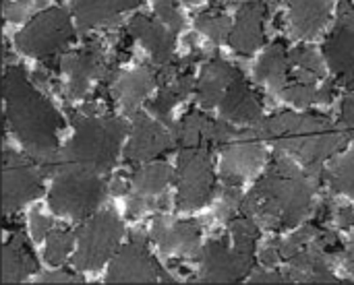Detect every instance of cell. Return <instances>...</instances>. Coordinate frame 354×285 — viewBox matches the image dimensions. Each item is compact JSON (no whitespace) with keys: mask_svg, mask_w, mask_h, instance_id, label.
Returning a JSON list of instances; mask_svg holds the SVG:
<instances>
[{"mask_svg":"<svg viewBox=\"0 0 354 285\" xmlns=\"http://www.w3.org/2000/svg\"><path fill=\"white\" fill-rule=\"evenodd\" d=\"M75 39V27L64 8L52 6L35 14L25 29L15 37L17 48L33 58L48 60L50 56L66 50Z\"/></svg>","mask_w":354,"mask_h":285,"instance_id":"obj_7","label":"cell"},{"mask_svg":"<svg viewBox=\"0 0 354 285\" xmlns=\"http://www.w3.org/2000/svg\"><path fill=\"white\" fill-rule=\"evenodd\" d=\"M317 242H319V246H322L326 253H330V255H336V253L342 250V242H340L338 234H334V232H330V230H326V228H319Z\"/></svg>","mask_w":354,"mask_h":285,"instance_id":"obj_37","label":"cell"},{"mask_svg":"<svg viewBox=\"0 0 354 285\" xmlns=\"http://www.w3.org/2000/svg\"><path fill=\"white\" fill-rule=\"evenodd\" d=\"M251 284H292L288 273L280 271H257L251 275Z\"/></svg>","mask_w":354,"mask_h":285,"instance_id":"obj_39","label":"cell"},{"mask_svg":"<svg viewBox=\"0 0 354 285\" xmlns=\"http://www.w3.org/2000/svg\"><path fill=\"white\" fill-rule=\"evenodd\" d=\"M60 66L66 75V87L73 99L85 97L91 87V81H102L108 85H114L116 81L114 64L106 62L102 43L95 39H89L83 48L68 52L60 60Z\"/></svg>","mask_w":354,"mask_h":285,"instance_id":"obj_11","label":"cell"},{"mask_svg":"<svg viewBox=\"0 0 354 285\" xmlns=\"http://www.w3.org/2000/svg\"><path fill=\"white\" fill-rule=\"evenodd\" d=\"M272 4L263 2V0H251L245 2L239 12H236V21L232 25L228 43L234 52L243 54V56H251L257 48L263 46L266 41V19L272 12Z\"/></svg>","mask_w":354,"mask_h":285,"instance_id":"obj_17","label":"cell"},{"mask_svg":"<svg viewBox=\"0 0 354 285\" xmlns=\"http://www.w3.org/2000/svg\"><path fill=\"white\" fill-rule=\"evenodd\" d=\"M255 77H257V81L266 83L278 95L290 85V81L295 77V66H292L290 54L286 52V43L282 39L274 41L263 52V56L259 58V62L255 66Z\"/></svg>","mask_w":354,"mask_h":285,"instance_id":"obj_22","label":"cell"},{"mask_svg":"<svg viewBox=\"0 0 354 285\" xmlns=\"http://www.w3.org/2000/svg\"><path fill=\"white\" fill-rule=\"evenodd\" d=\"M110 190H112V195H122V193H127V184H124V180L118 176V178H114L112 182H110Z\"/></svg>","mask_w":354,"mask_h":285,"instance_id":"obj_45","label":"cell"},{"mask_svg":"<svg viewBox=\"0 0 354 285\" xmlns=\"http://www.w3.org/2000/svg\"><path fill=\"white\" fill-rule=\"evenodd\" d=\"M73 242H75V234H71L68 230H50L48 244H46V261L52 267L62 265L68 253L73 250Z\"/></svg>","mask_w":354,"mask_h":285,"instance_id":"obj_31","label":"cell"},{"mask_svg":"<svg viewBox=\"0 0 354 285\" xmlns=\"http://www.w3.org/2000/svg\"><path fill=\"white\" fill-rule=\"evenodd\" d=\"M255 242L251 238H234V248H230L228 238H216L201 250V271L197 275L199 284H234L249 277L255 259Z\"/></svg>","mask_w":354,"mask_h":285,"instance_id":"obj_6","label":"cell"},{"mask_svg":"<svg viewBox=\"0 0 354 285\" xmlns=\"http://www.w3.org/2000/svg\"><path fill=\"white\" fill-rule=\"evenodd\" d=\"M193 85H195L193 72H191V70L180 72L172 83L162 85L158 97H156L153 101H149V114H151L153 118H158L162 124H166L168 128H174V122L170 120V114H172L174 106H176L178 101H183V99L191 93Z\"/></svg>","mask_w":354,"mask_h":285,"instance_id":"obj_27","label":"cell"},{"mask_svg":"<svg viewBox=\"0 0 354 285\" xmlns=\"http://www.w3.org/2000/svg\"><path fill=\"white\" fill-rule=\"evenodd\" d=\"M176 147L172 130H166V124L151 120L147 114L135 112L133 118V139L124 149V157L131 164L149 161Z\"/></svg>","mask_w":354,"mask_h":285,"instance_id":"obj_15","label":"cell"},{"mask_svg":"<svg viewBox=\"0 0 354 285\" xmlns=\"http://www.w3.org/2000/svg\"><path fill=\"white\" fill-rule=\"evenodd\" d=\"M75 124L73 139L60 149L56 161L87 168L95 174H108L116 166L120 143L127 135V122L116 116L83 114L68 110Z\"/></svg>","mask_w":354,"mask_h":285,"instance_id":"obj_4","label":"cell"},{"mask_svg":"<svg viewBox=\"0 0 354 285\" xmlns=\"http://www.w3.org/2000/svg\"><path fill=\"white\" fill-rule=\"evenodd\" d=\"M172 135H174L178 149H185V147L216 149V147H224L232 139L234 130L226 122L212 120L209 116H205L197 110H191L187 116H183V120L178 124H174Z\"/></svg>","mask_w":354,"mask_h":285,"instance_id":"obj_16","label":"cell"},{"mask_svg":"<svg viewBox=\"0 0 354 285\" xmlns=\"http://www.w3.org/2000/svg\"><path fill=\"white\" fill-rule=\"evenodd\" d=\"M344 263H346V269H348V271L354 275V238H353V242H351V246H348V250H346V259H344Z\"/></svg>","mask_w":354,"mask_h":285,"instance_id":"obj_46","label":"cell"},{"mask_svg":"<svg viewBox=\"0 0 354 285\" xmlns=\"http://www.w3.org/2000/svg\"><path fill=\"white\" fill-rule=\"evenodd\" d=\"M172 180H174V170L168 164L160 161V164H149V166L139 168L131 178V186H133V193L151 199L156 195H162Z\"/></svg>","mask_w":354,"mask_h":285,"instance_id":"obj_28","label":"cell"},{"mask_svg":"<svg viewBox=\"0 0 354 285\" xmlns=\"http://www.w3.org/2000/svg\"><path fill=\"white\" fill-rule=\"evenodd\" d=\"M228 228L234 238H251V240L259 238V226H257L255 217H251V215L243 213L241 217H232Z\"/></svg>","mask_w":354,"mask_h":285,"instance_id":"obj_34","label":"cell"},{"mask_svg":"<svg viewBox=\"0 0 354 285\" xmlns=\"http://www.w3.org/2000/svg\"><path fill=\"white\" fill-rule=\"evenodd\" d=\"M263 139L255 128L234 132L232 139L224 145L222 153V180L230 186H241L243 180L255 176L259 168L266 164Z\"/></svg>","mask_w":354,"mask_h":285,"instance_id":"obj_13","label":"cell"},{"mask_svg":"<svg viewBox=\"0 0 354 285\" xmlns=\"http://www.w3.org/2000/svg\"><path fill=\"white\" fill-rule=\"evenodd\" d=\"M317 184L319 180L307 168L301 170L278 149L266 176L243 199L241 211L276 232L295 228L311 213Z\"/></svg>","mask_w":354,"mask_h":285,"instance_id":"obj_1","label":"cell"},{"mask_svg":"<svg viewBox=\"0 0 354 285\" xmlns=\"http://www.w3.org/2000/svg\"><path fill=\"white\" fill-rule=\"evenodd\" d=\"M124 236V226L112 211L93 215L77 232V253L73 263L79 271L100 269L118 248Z\"/></svg>","mask_w":354,"mask_h":285,"instance_id":"obj_8","label":"cell"},{"mask_svg":"<svg viewBox=\"0 0 354 285\" xmlns=\"http://www.w3.org/2000/svg\"><path fill=\"white\" fill-rule=\"evenodd\" d=\"M37 271V259L25 236L15 232L2 246V284H19Z\"/></svg>","mask_w":354,"mask_h":285,"instance_id":"obj_24","label":"cell"},{"mask_svg":"<svg viewBox=\"0 0 354 285\" xmlns=\"http://www.w3.org/2000/svg\"><path fill=\"white\" fill-rule=\"evenodd\" d=\"M336 83H328V85H324L319 91H317V101L319 104H328V101H332V97H334V93H336V87H334Z\"/></svg>","mask_w":354,"mask_h":285,"instance_id":"obj_44","label":"cell"},{"mask_svg":"<svg viewBox=\"0 0 354 285\" xmlns=\"http://www.w3.org/2000/svg\"><path fill=\"white\" fill-rule=\"evenodd\" d=\"M290 60H292V66L295 68H301L317 79H322L326 75V68H324V62L322 58L315 54V50L307 48V46H301V48H295L290 52Z\"/></svg>","mask_w":354,"mask_h":285,"instance_id":"obj_32","label":"cell"},{"mask_svg":"<svg viewBox=\"0 0 354 285\" xmlns=\"http://www.w3.org/2000/svg\"><path fill=\"white\" fill-rule=\"evenodd\" d=\"M241 203H243V197H241L239 186L226 184V186H224V193H222V215H224L226 219L234 217L232 213H234V211H241Z\"/></svg>","mask_w":354,"mask_h":285,"instance_id":"obj_35","label":"cell"},{"mask_svg":"<svg viewBox=\"0 0 354 285\" xmlns=\"http://www.w3.org/2000/svg\"><path fill=\"white\" fill-rule=\"evenodd\" d=\"M199 226L195 222H172L158 215L151 226V240L164 255H178L187 259H199Z\"/></svg>","mask_w":354,"mask_h":285,"instance_id":"obj_18","label":"cell"},{"mask_svg":"<svg viewBox=\"0 0 354 285\" xmlns=\"http://www.w3.org/2000/svg\"><path fill=\"white\" fill-rule=\"evenodd\" d=\"M340 126L346 130L348 137H354V93L344 97V104H342V122Z\"/></svg>","mask_w":354,"mask_h":285,"instance_id":"obj_40","label":"cell"},{"mask_svg":"<svg viewBox=\"0 0 354 285\" xmlns=\"http://www.w3.org/2000/svg\"><path fill=\"white\" fill-rule=\"evenodd\" d=\"M156 85H158L156 68L139 66L135 70L122 72L114 81V95L118 97V101L129 114H135L137 108L145 101V97L151 93Z\"/></svg>","mask_w":354,"mask_h":285,"instance_id":"obj_25","label":"cell"},{"mask_svg":"<svg viewBox=\"0 0 354 285\" xmlns=\"http://www.w3.org/2000/svg\"><path fill=\"white\" fill-rule=\"evenodd\" d=\"M257 135L276 149L297 157L319 182L326 176L322 166L346 145V130L336 126L326 114H295L282 112L263 118L255 124Z\"/></svg>","mask_w":354,"mask_h":285,"instance_id":"obj_3","label":"cell"},{"mask_svg":"<svg viewBox=\"0 0 354 285\" xmlns=\"http://www.w3.org/2000/svg\"><path fill=\"white\" fill-rule=\"evenodd\" d=\"M324 56L340 83L354 89V4L342 0L338 6V19L324 43Z\"/></svg>","mask_w":354,"mask_h":285,"instance_id":"obj_14","label":"cell"},{"mask_svg":"<svg viewBox=\"0 0 354 285\" xmlns=\"http://www.w3.org/2000/svg\"><path fill=\"white\" fill-rule=\"evenodd\" d=\"M212 147H185L178 155V209L205 207L216 195Z\"/></svg>","mask_w":354,"mask_h":285,"instance_id":"obj_9","label":"cell"},{"mask_svg":"<svg viewBox=\"0 0 354 285\" xmlns=\"http://www.w3.org/2000/svg\"><path fill=\"white\" fill-rule=\"evenodd\" d=\"M239 75V68L228 64L224 58L214 56L201 70L197 81V99L203 108H216L220 106L224 93L228 91L230 83Z\"/></svg>","mask_w":354,"mask_h":285,"instance_id":"obj_21","label":"cell"},{"mask_svg":"<svg viewBox=\"0 0 354 285\" xmlns=\"http://www.w3.org/2000/svg\"><path fill=\"white\" fill-rule=\"evenodd\" d=\"M332 0H288V21L297 37H315L330 19Z\"/></svg>","mask_w":354,"mask_h":285,"instance_id":"obj_23","label":"cell"},{"mask_svg":"<svg viewBox=\"0 0 354 285\" xmlns=\"http://www.w3.org/2000/svg\"><path fill=\"white\" fill-rule=\"evenodd\" d=\"M52 230V222L48 217H44L41 213H31V234L33 240H41L46 234H50Z\"/></svg>","mask_w":354,"mask_h":285,"instance_id":"obj_41","label":"cell"},{"mask_svg":"<svg viewBox=\"0 0 354 285\" xmlns=\"http://www.w3.org/2000/svg\"><path fill=\"white\" fill-rule=\"evenodd\" d=\"M326 176L336 193L354 199V149L346 155L338 157L332 164V168L326 170Z\"/></svg>","mask_w":354,"mask_h":285,"instance_id":"obj_30","label":"cell"},{"mask_svg":"<svg viewBox=\"0 0 354 285\" xmlns=\"http://www.w3.org/2000/svg\"><path fill=\"white\" fill-rule=\"evenodd\" d=\"M282 261V240H272L266 248H263V253H261V263L266 265V267H274V265H278Z\"/></svg>","mask_w":354,"mask_h":285,"instance_id":"obj_38","label":"cell"},{"mask_svg":"<svg viewBox=\"0 0 354 285\" xmlns=\"http://www.w3.org/2000/svg\"><path fill=\"white\" fill-rule=\"evenodd\" d=\"M106 282L108 284H153V282L174 284L176 279L158 265V261L147 250L145 234L137 232L129 240V244L122 246L112 259Z\"/></svg>","mask_w":354,"mask_h":285,"instance_id":"obj_12","label":"cell"},{"mask_svg":"<svg viewBox=\"0 0 354 285\" xmlns=\"http://www.w3.org/2000/svg\"><path fill=\"white\" fill-rule=\"evenodd\" d=\"M338 224H340V228H353L354 226L353 207H340V209H338Z\"/></svg>","mask_w":354,"mask_h":285,"instance_id":"obj_42","label":"cell"},{"mask_svg":"<svg viewBox=\"0 0 354 285\" xmlns=\"http://www.w3.org/2000/svg\"><path fill=\"white\" fill-rule=\"evenodd\" d=\"M44 172L31 159L4 147L2 153V211L4 215L21 209L44 190Z\"/></svg>","mask_w":354,"mask_h":285,"instance_id":"obj_10","label":"cell"},{"mask_svg":"<svg viewBox=\"0 0 354 285\" xmlns=\"http://www.w3.org/2000/svg\"><path fill=\"white\" fill-rule=\"evenodd\" d=\"M39 284H83V277L71 271H50L39 275Z\"/></svg>","mask_w":354,"mask_h":285,"instance_id":"obj_36","label":"cell"},{"mask_svg":"<svg viewBox=\"0 0 354 285\" xmlns=\"http://www.w3.org/2000/svg\"><path fill=\"white\" fill-rule=\"evenodd\" d=\"M330 217H332V201H324L315 211V222L324 226Z\"/></svg>","mask_w":354,"mask_h":285,"instance_id":"obj_43","label":"cell"},{"mask_svg":"<svg viewBox=\"0 0 354 285\" xmlns=\"http://www.w3.org/2000/svg\"><path fill=\"white\" fill-rule=\"evenodd\" d=\"M2 95L6 104V122L29 157H33L44 176H50L60 153L58 132L64 126L54 106L31 85L23 66L6 68L2 77Z\"/></svg>","mask_w":354,"mask_h":285,"instance_id":"obj_2","label":"cell"},{"mask_svg":"<svg viewBox=\"0 0 354 285\" xmlns=\"http://www.w3.org/2000/svg\"><path fill=\"white\" fill-rule=\"evenodd\" d=\"M52 188H50V207L58 215L73 219L89 217L106 197V182L102 174H95L87 168L54 161L52 168Z\"/></svg>","mask_w":354,"mask_h":285,"instance_id":"obj_5","label":"cell"},{"mask_svg":"<svg viewBox=\"0 0 354 285\" xmlns=\"http://www.w3.org/2000/svg\"><path fill=\"white\" fill-rule=\"evenodd\" d=\"M195 27L205 33L209 39H214L216 43H222L226 41V37L230 35L232 31V19H228L224 14V8L220 6H212L209 10L201 12L197 19H195Z\"/></svg>","mask_w":354,"mask_h":285,"instance_id":"obj_29","label":"cell"},{"mask_svg":"<svg viewBox=\"0 0 354 285\" xmlns=\"http://www.w3.org/2000/svg\"><path fill=\"white\" fill-rule=\"evenodd\" d=\"M218 108H220L222 118L232 124H257L263 114L261 97L249 87L241 70L230 83Z\"/></svg>","mask_w":354,"mask_h":285,"instance_id":"obj_19","label":"cell"},{"mask_svg":"<svg viewBox=\"0 0 354 285\" xmlns=\"http://www.w3.org/2000/svg\"><path fill=\"white\" fill-rule=\"evenodd\" d=\"M185 2H189V4H195V2H199V0H185Z\"/></svg>","mask_w":354,"mask_h":285,"instance_id":"obj_47","label":"cell"},{"mask_svg":"<svg viewBox=\"0 0 354 285\" xmlns=\"http://www.w3.org/2000/svg\"><path fill=\"white\" fill-rule=\"evenodd\" d=\"M129 31L135 35V39H139L151 52L156 66L168 64L172 60L174 46H176V37H174L176 33L166 23H162L160 19L137 14L131 19Z\"/></svg>","mask_w":354,"mask_h":285,"instance_id":"obj_20","label":"cell"},{"mask_svg":"<svg viewBox=\"0 0 354 285\" xmlns=\"http://www.w3.org/2000/svg\"><path fill=\"white\" fill-rule=\"evenodd\" d=\"M135 6H139V0H73V12L81 31L108 25L120 12Z\"/></svg>","mask_w":354,"mask_h":285,"instance_id":"obj_26","label":"cell"},{"mask_svg":"<svg viewBox=\"0 0 354 285\" xmlns=\"http://www.w3.org/2000/svg\"><path fill=\"white\" fill-rule=\"evenodd\" d=\"M153 8H156V14L162 23H166L174 33H178L183 29V17L178 12V6L174 0H153Z\"/></svg>","mask_w":354,"mask_h":285,"instance_id":"obj_33","label":"cell"}]
</instances>
